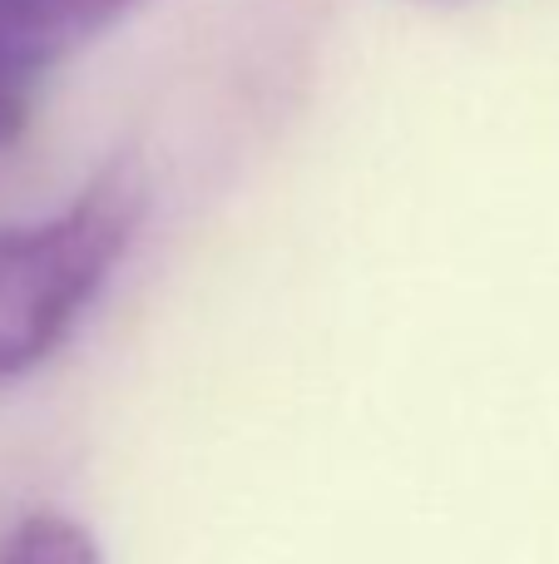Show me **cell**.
<instances>
[{
	"label": "cell",
	"instance_id": "cell-2",
	"mask_svg": "<svg viewBox=\"0 0 559 564\" xmlns=\"http://www.w3.org/2000/svg\"><path fill=\"white\" fill-rule=\"evenodd\" d=\"M139 0H0V65L40 79Z\"/></svg>",
	"mask_w": 559,
	"mask_h": 564
},
{
	"label": "cell",
	"instance_id": "cell-1",
	"mask_svg": "<svg viewBox=\"0 0 559 564\" xmlns=\"http://www.w3.org/2000/svg\"><path fill=\"white\" fill-rule=\"evenodd\" d=\"M144 208L149 169L124 149L79 188L65 214L0 228V381H20L69 337L134 243Z\"/></svg>",
	"mask_w": 559,
	"mask_h": 564
},
{
	"label": "cell",
	"instance_id": "cell-3",
	"mask_svg": "<svg viewBox=\"0 0 559 564\" xmlns=\"http://www.w3.org/2000/svg\"><path fill=\"white\" fill-rule=\"evenodd\" d=\"M0 564H105L99 545L79 520L69 516H30L10 530Z\"/></svg>",
	"mask_w": 559,
	"mask_h": 564
},
{
	"label": "cell",
	"instance_id": "cell-4",
	"mask_svg": "<svg viewBox=\"0 0 559 564\" xmlns=\"http://www.w3.org/2000/svg\"><path fill=\"white\" fill-rule=\"evenodd\" d=\"M30 105H35V79L0 65V149L15 144V139L25 134Z\"/></svg>",
	"mask_w": 559,
	"mask_h": 564
}]
</instances>
